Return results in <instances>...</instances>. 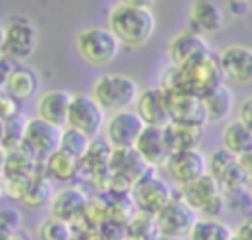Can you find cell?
<instances>
[{
	"instance_id": "1",
	"label": "cell",
	"mask_w": 252,
	"mask_h": 240,
	"mask_svg": "<svg viewBox=\"0 0 252 240\" xmlns=\"http://www.w3.org/2000/svg\"><path fill=\"white\" fill-rule=\"evenodd\" d=\"M220 83H222V71H220V63H219V53L209 51V53L189 61L183 67L169 65L161 73L159 87L163 90L183 89L197 96H205L209 90H213Z\"/></svg>"
},
{
	"instance_id": "2",
	"label": "cell",
	"mask_w": 252,
	"mask_h": 240,
	"mask_svg": "<svg viewBox=\"0 0 252 240\" xmlns=\"http://www.w3.org/2000/svg\"><path fill=\"white\" fill-rule=\"evenodd\" d=\"M106 28L126 47L146 45L156 31V16L152 8H138L118 2L108 10Z\"/></svg>"
},
{
	"instance_id": "3",
	"label": "cell",
	"mask_w": 252,
	"mask_h": 240,
	"mask_svg": "<svg viewBox=\"0 0 252 240\" xmlns=\"http://www.w3.org/2000/svg\"><path fill=\"white\" fill-rule=\"evenodd\" d=\"M140 85L136 79L124 73H102L91 83V96L110 114L130 110L140 96Z\"/></svg>"
},
{
	"instance_id": "4",
	"label": "cell",
	"mask_w": 252,
	"mask_h": 240,
	"mask_svg": "<svg viewBox=\"0 0 252 240\" xmlns=\"http://www.w3.org/2000/svg\"><path fill=\"white\" fill-rule=\"evenodd\" d=\"M0 41L2 55L14 59L16 63H24L35 53L39 43V31L32 18L24 14H12L2 22Z\"/></svg>"
},
{
	"instance_id": "5",
	"label": "cell",
	"mask_w": 252,
	"mask_h": 240,
	"mask_svg": "<svg viewBox=\"0 0 252 240\" xmlns=\"http://www.w3.org/2000/svg\"><path fill=\"white\" fill-rule=\"evenodd\" d=\"M120 39L108 30L100 26H89L77 31L75 49L83 61L93 67H104L116 59L120 53Z\"/></svg>"
},
{
	"instance_id": "6",
	"label": "cell",
	"mask_w": 252,
	"mask_h": 240,
	"mask_svg": "<svg viewBox=\"0 0 252 240\" xmlns=\"http://www.w3.org/2000/svg\"><path fill=\"white\" fill-rule=\"evenodd\" d=\"M179 195L195 209L201 218H219L226 209L224 191L213 175H203L201 179L179 189Z\"/></svg>"
},
{
	"instance_id": "7",
	"label": "cell",
	"mask_w": 252,
	"mask_h": 240,
	"mask_svg": "<svg viewBox=\"0 0 252 240\" xmlns=\"http://www.w3.org/2000/svg\"><path fill=\"white\" fill-rule=\"evenodd\" d=\"M130 197H132L138 212L156 216L175 197V193H173L171 185L156 173V169H150L144 177H140L132 185Z\"/></svg>"
},
{
	"instance_id": "8",
	"label": "cell",
	"mask_w": 252,
	"mask_h": 240,
	"mask_svg": "<svg viewBox=\"0 0 252 240\" xmlns=\"http://www.w3.org/2000/svg\"><path fill=\"white\" fill-rule=\"evenodd\" d=\"M156 226L158 232L161 236L167 238H189V232L193 230L195 222L199 220V214L195 212V209L177 193L156 216Z\"/></svg>"
},
{
	"instance_id": "9",
	"label": "cell",
	"mask_w": 252,
	"mask_h": 240,
	"mask_svg": "<svg viewBox=\"0 0 252 240\" xmlns=\"http://www.w3.org/2000/svg\"><path fill=\"white\" fill-rule=\"evenodd\" d=\"M61 134H63V128H57L37 116L28 118L26 132H24V148L39 163H45L47 157H51L55 151H59Z\"/></svg>"
},
{
	"instance_id": "10",
	"label": "cell",
	"mask_w": 252,
	"mask_h": 240,
	"mask_svg": "<svg viewBox=\"0 0 252 240\" xmlns=\"http://www.w3.org/2000/svg\"><path fill=\"white\" fill-rule=\"evenodd\" d=\"M106 110L91 96V94H73L71 110H69V128H75L89 138H98L106 126Z\"/></svg>"
},
{
	"instance_id": "11",
	"label": "cell",
	"mask_w": 252,
	"mask_h": 240,
	"mask_svg": "<svg viewBox=\"0 0 252 240\" xmlns=\"http://www.w3.org/2000/svg\"><path fill=\"white\" fill-rule=\"evenodd\" d=\"M165 173L169 179L181 187L201 179L203 175L209 173V157L197 148V150H185V151H175L169 155V159L163 165Z\"/></svg>"
},
{
	"instance_id": "12",
	"label": "cell",
	"mask_w": 252,
	"mask_h": 240,
	"mask_svg": "<svg viewBox=\"0 0 252 240\" xmlns=\"http://www.w3.org/2000/svg\"><path fill=\"white\" fill-rule=\"evenodd\" d=\"M146 124L140 118V114L130 108V110H120L110 114L102 134H104V140L114 150H122V148H134Z\"/></svg>"
},
{
	"instance_id": "13",
	"label": "cell",
	"mask_w": 252,
	"mask_h": 240,
	"mask_svg": "<svg viewBox=\"0 0 252 240\" xmlns=\"http://www.w3.org/2000/svg\"><path fill=\"white\" fill-rule=\"evenodd\" d=\"M152 167L142 159V155L134 148H122V150H112V157L108 161V171H110V189L120 183L128 193L132 191V185L144 177Z\"/></svg>"
},
{
	"instance_id": "14",
	"label": "cell",
	"mask_w": 252,
	"mask_h": 240,
	"mask_svg": "<svg viewBox=\"0 0 252 240\" xmlns=\"http://www.w3.org/2000/svg\"><path fill=\"white\" fill-rule=\"evenodd\" d=\"M165 94H167V106H169L171 122L193 124V126H203V128L209 124L203 96H197V94L187 92L183 89L165 90Z\"/></svg>"
},
{
	"instance_id": "15",
	"label": "cell",
	"mask_w": 252,
	"mask_h": 240,
	"mask_svg": "<svg viewBox=\"0 0 252 240\" xmlns=\"http://www.w3.org/2000/svg\"><path fill=\"white\" fill-rule=\"evenodd\" d=\"M219 63L222 77L234 85H250L252 83V47L242 43L226 45L219 51Z\"/></svg>"
},
{
	"instance_id": "16",
	"label": "cell",
	"mask_w": 252,
	"mask_h": 240,
	"mask_svg": "<svg viewBox=\"0 0 252 240\" xmlns=\"http://www.w3.org/2000/svg\"><path fill=\"white\" fill-rule=\"evenodd\" d=\"M209 51H211V47L207 43V37H203L201 33H197L189 28L173 33L165 45L169 65H175V67H183L189 61H193Z\"/></svg>"
},
{
	"instance_id": "17",
	"label": "cell",
	"mask_w": 252,
	"mask_h": 240,
	"mask_svg": "<svg viewBox=\"0 0 252 240\" xmlns=\"http://www.w3.org/2000/svg\"><path fill=\"white\" fill-rule=\"evenodd\" d=\"M189 30L203 37L219 33L226 24V12L217 0H193L189 6Z\"/></svg>"
},
{
	"instance_id": "18",
	"label": "cell",
	"mask_w": 252,
	"mask_h": 240,
	"mask_svg": "<svg viewBox=\"0 0 252 240\" xmlns=\"http://www.w3.org/2000/svg\"><path fill=\"white\" fill-rule=\"evenodd\" d=\"M73 94L63 89H49L41 92L35 100V116L57 126L67 128L69 122V110H71Z\"/></svg>"
},
{
	"instance_id": "19",
	"label": "cell",
	"mask_w": 252,
	"mask_h": 240,
	"mask_svg": "<svg viewBox=\"0 0 252 240\" xmlns=\"http://www.w3.org/2000/svg\"><path fill=\"white\" fill-rule=\"evenodd\" d=\"M134 110L140 114V118L144 120L146 126L165 128L171 122L169 106H167V94L159 85L144 89L136 100Z\"/></svg>"
},
{
	"instance_id": "20",
	"label": "cell",
	"mask_w": 252,
	"mask_h": 240,
	"mask_svg": "<svg viewBox=\"0 0 252 240\" xmlns=\"http://www.w3.org/2000/svg\"><path fill=\"white\" fill-rule=\"evenodd\" d=\"M134 150L142 155V159L152 167H163L165 161L171 155L167 138H165V128H158V126H146L144 132L140 134Z\"/></svg>"
},
{
	"instance_id": "21",
	"label": "cell",
	"mask_w": 252,
	"mask_h": 240,
	"mask_svg": "<svg viewBox=\"0 0 252 240\" xmlns=\"http://www.w3.org/2000/svg\"><path fill=\"white\" fill-rule=\"evenodd\" d=\"M87 205L89 199L79 187H63L53 193L49 203V214L67 222H75L79 216H85Z\"/></svg>"
},
{
	"instance_id": "22",
	"label": "cell",
	"mask_w": 252,
	"mask_h": 240,
	"mask_svg": "<svg viewBox=\"0 0 252 240\" xmlns=\"http://www.w3.org/2000/svg\"><path fill=\"white\" fill-rule=\"evenodd\" d=\"M39 85H41V79H39L37 71L33 67L18 63L16 69L12 71V75L2 83V92L10 94L18 102H26L37 94Z\"/></svg>"
},
{
	"instance_id": "23",
	"label": "cell",
	"mask_w": 252,
	"mask_h": 240,
	"mask_svg": "<svg viewBox=\"0 0 252 240\" xmlns=\"http://www.w3.org/2000/svg\"><path fill=\"white\" fill-rule=\"evenodd\" d=\"M203 104H205V110H207L209 124H219V122L228 120L232 116L234 108H236L234 92L224 83H220L219 87H215L213 90H209L203 96Z\"/></svg>"
},
{
	"instance_id": "24",
	"label": "cell",
	"mask_w": 252,
	"mask_h": 240,
	"mask_svg": "<svg viewBox=\"0 0 252 240\" xmlns=\"http://www.w3.org/2000/svg\"><path fill=\"white\" fill-rule=\"evenodd\" d=\"M203 134H205L203 126L181 124V122H169L165 126V138H167L171 153L185 151V150H197L203 140Z\"/></svg>"
},
{
	"instance_id": "25",
	"label": "cell",
	"mask_w": 252,
	"mask_h": 240,
	"mask_svg": "<svg viewBox=\"0 0 252 240\" xmlns=\"http://www.w3.org/2000/svg\"><path fill=\"white\" fill-rule=\"evenodd\" d=\"M222 148L242 157L244 153L252 151V130L246 128L240 120L226 122V126L222 128Z\"/></svg>"
},
{
	"instance_id": "26",
	"label": "cell",
	"mask_w": 252,
	"mask_h": 240,
	"mask_svg": "<svg viewBox=\"0 0 252 240\" xmlns=\"http://www.w3.org/2000/svg\"><path fill=\"white\" fill-rule=\"evenodd\" d=\"M43 171H45L47 177H51V179H55V181L67 183V181L75 179V177L81 173V161L75 159V157H71V155H67V153H63V151L59 150V151H55L51 157L45 159Z\"/></svg>"
},
{
	"instance_id": "27",
	"label": "cell",
	"mask_w": 252,
	"mask_h": 240,
	"mask_svg": "<svg viewBox=\"0 0 252 240\" xmlns=\"http://www.w3.org/2000/svg\"><path fill=\"white\" fill-rule=\"evenodd\" d=\"M232 228L220 218H201L195 222L187 240H232Z\"/></svg>"
},
{
	"instance_id": "28",
	"label": "cell",
	"mask_w": 252,
	"mask_h": 240,
	"mask_svg": "<svg viewBox=\"0 0 252 240\" xmlns=\"http://www.w3.org/2000/svg\"><path fill=\"white\" fill-rule=\"evenodd\" d=\"M51 187H49V181H47V175H32L26 189H24V195H22V203L32 207V209H39L43 205H49L51 203Z\"/></svg>"
},
{
	"instance_id": "29",
	"label": "cell",
	"mask_w": 252,
	"mask_h": 240,
	"mask_svg": "<svg viewBox=\"0 0 252 240\" xmlns=\"http://www.w3.org/2000/svg\"><path fill=\"white\" fill-rule=\"evenodd\" d=\"M37 238L39 240H77V230L73 228V222H67L57 216H47L37 226Z\"/></svg>"
},
{
	"instance_id": "30",
	"label": "cell",
	"mask_w": 252,
	"mask_h": 240,
	"mask_svg": "<svg viewBox=\"0 0 252 240\" xmlns=\"http://www.w3.org/2000/svg\"><path fill=\"white\" fill-rule=\"evenodd\" d=\"M91 142H93V138H89L87 134H83V132L67 126V128H63L59 150L63 153H67V155L83 161L85 155H87V151H89V148H91Z\"/></svg>"
},
{
	"instance_id": "31",
	"label": "cell",
	"mask_w": 252,
	"mask_h": 240,
	"mask_svg": "<svg viewBox=\"0 0 252 240\" xmlns=\"http://www.w3.org/2000/svg\"><path fill=\"white\" fill-rule=\"evenodd\" d=\"M26 122L28 118H24L22 114L10 120H2V146H4V153L20 150L24 146V132H26Z\"/></svg>"
},
{
	"instance_id": "32",
	"label": "cell",
	"mask_w": 252,
	"mask_h": 240,
	"mask_svg": "<svg viewBox=\"0 0 252 240\" xmlns=\"http://www.w3.org/2000/svg\"><path fill=\"white\" fill-rule=\"evenodd\" d=\"M224 201L226 209L234 212H246L252 209V193L246 187H234V189H224Z\"/></svg>"
},
{
	"instance_id": "33",
	"label": "cell",
	"mask_w": 252,
	"mask_h": 240,
	"mask_svg": "<svg viewBox=\"0 0 252 240\" xmlns=\"http://www.w3.org/2000/svg\"><path fill=\"white\" fill-rule=\"evenodd\" d=\"M0 230H2V238L22 230V214L16 207H12V205L2 207V210H0Z\"/></svg>"
},
{
	"instance_id": "34",
	"label": "cell",
	"mask_w": 252,
	"mask_h": 240,
	"mask_svg": "<svg viewBox=\"0 0 252 240\" xmlns=\"http://www.w3.org/2000/svg\"><path fill=\"white\" fill-rule=\"evenodd\" d=\"M236 120H240L246 128L252 130V94L244 96L236 106Z\"/></svg>"
},
{
	"instance_id": "35",
	"label": "cell",
	"mask_w": 252,
	"mask_h": 240,
	"mask_svg": "<svg viewBox=\"0 0 252 240\" xmlns=\"http://www.w3.org/2000/svg\"><path fill=\"white\" fill-rule=\"evenodd\" d=\"M0 108H2V120H10V118H16L20 116V108H18V100L12 98L10 94L2 92V98H0Z\"/></svg>"
},
{
	"instance_id": "36",
	"label": "cell",
	"mask_w": 252,
	"mask_h": 240,
	"mask_svg": "<svg viewBox=\"0 0 252 240\" xmlns=\"http://www.w3.org/2000/svg\"><path fill=\"white\" fill-rule=\"evenodd\" d=\"M228 10L234 16H244V14H250L252 12V8L248 6V2H228Z\"/></svg>"
},
{
	"instance_id": "37",
	"label": "cell",
	"mask_w": 252,
	"mask_h": 240,
	"mask_svg": "<svg viewBox=\"0 0 252 240\" xmlns=\"http://www.w3.org/2000/svg\"><path fill=\"white\" fill-rule=\"evenodd\" d=\"M240 159V165H242V169L246 171V175L248 177H252V151H248V153H244L242 157H238Z\"/></svg>"
},
{
	"instance_id": "38",
	"label": "cell",
	"mask_w": 252,
	"mask_h": 240,
	"mask_svg": "<svg viewBox=\"0 0 252 240\" xmlns=\"http://www.w3.org/2000/svg\"><path fill=\"white\" fill-rule=\"evenodd\" d=\"M120 2L128 6H138V8H152L158 0H120Z\"/></svg>"
},
{
	"instance_id": "39",
	"label": "cell",
	"mask_w": 252,
	"mask_h": 240,
	"mask_svg": "<svg viewBox=\"0 0 252 240\" xmlns=\"http://www.w3.org/2000/svg\"><path fill=\"white\" fill-rule=\"evenodd\" d=\"M2 240H30V236H28L24 230H18V232H14V234H8V236H4Z\"/></svg>"
},
{
	"instance_id": "40",
	"label": "cell",
	"mask_w": 252,
	"mask_h": 240,
	"mask_svg": "<svg viewBox=\"0 0 252 240\" xmlns=\"http://www.w3.org/2000/svg\"><path fill=\"white\" fill-rule=\"evenodd\" d=\"M248 189H250V193H252V177H250V183H248Z\"/></svg>"
},
{
	"instance_id": "41",
	"label": "cell",
	"mask_w": 252,
	"mask_h": 240,
	"mask_svg": "<svg viewBox=\"0 0 252 240\" xmlns=\"http://www.w3.org/2000/svg\"><path fill=\"white\" fill-rule=\"evenodd\" d=\"M226 2H248V0H226Z\"/></svg>"
},
{
	"instance_id": "42",
	"label": "cell",
	"mask_w": 252,
	"mask_h": 240,
	"mask_svg": "<svg viewBox=\"0 0 252 240\" xmlns=\"http://www.w3.org/2000/svg\"><path fill=\"white\" fill-rule=\"evenodd\" d=\"M250 20H252V12H250Z\"/></svg>"
}]
</instances>
